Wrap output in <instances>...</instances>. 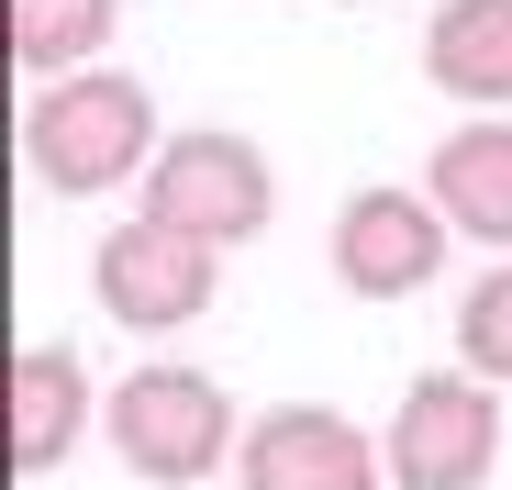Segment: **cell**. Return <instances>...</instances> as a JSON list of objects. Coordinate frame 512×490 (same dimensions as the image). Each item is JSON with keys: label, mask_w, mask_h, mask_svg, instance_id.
<instances>
[{"label": "cell", "mask_w": 512, "mask_h": 490, "mask_svg": "<svg viewBox=\"0 0 512 490\" xmlns=\"http://www.w3.org/2000/svg\"><path fill=\"white\" fill-rule=\"evenodd\" d=\"M156 90L134 67H78V78H45L23 101V168L56 190V201H90V190H123L156 168Z\"/></svg>", "instance_id": "obj_1"}, {"label": "cell", "mask_w": 512, "mask_h": 490, "mask_svg": "<svg viewBox=\"0 0 512 490\" xmlns=\"http://www.w3.org/2000/svg\"><path fill=\"white\" fill-rule=\"evenodd\" d=\"M101 435H112V457H123L134 479H156V490H190V479H212V468L245 446L223 379L190 368V357H145V368L101 401Z\"/></svg>", "instance_id": "obj_2"}, {"label": "cell", "mask_w": 512, "mask_h": 490, "mask_svg": "<svg viewBox=\"0 0 512 490\" xmlns=\"http://www.w3.org/2000/svg\"><path fill=\"white\" fill-rule=\"evenodd\" d=\"M134 212L179 223L201 245H256L279 212V179H268V145L256 134H223V123H190L156 145V168L134 179Z\"/></svg>", "instance_id": "obj_3"}, {"label": "cell", "mask_w": 512, "mask_h": 490, "mask_svg": "<svg viewBox=\"0 0 512 490\" xmlns=\"http://www.w3.org/2000/svg\"><path fill=\"white\" fill-rule=\"evenodd\" d=\"M390 490H479L501 468V390L479 368H423L390 401Z\"/></svg>", "instance_id": "obj_4"}, {"label": "cell", "mask_w": 512, "mask_h": 490, "mask_svg": "<svg viewBox=\"0 0 512 490\" xmlns=\"http://www.w3.org/2000/svg\"><path fill=\"white\" fill-rule=\"evenodd\" d=\"M90 290H101V312L123 323V335H179V323H201L212 290H223V245L134 212V223H112L90 245Z\"/></svg>", "instance_id": "obj_5"}, {"label": "cell", "mask_w": 512, "mask_h": 490, "mask_svg": "<svg viewBox=\"0 0 512 490\" xmlns=\"http://www.w3.org/2000/svg\"><path fill=\"white\" fill-rule=\"evenodd\" d=\"M446 245H457V223L435 212V190L379 179V190H346V201H334L323 257H334V279H346L357 301H412L423 279L446 268Z\"/></svg>", "instance_id": "obj_6"}, {"label": "cell", "mask_w": 512, "mask_h": 490, "mask_svg": "<svg viewBox=\"0 0 512 490\" xmlns=\"http://www.w3.org/2000/svg\"><path fill=\"white\" fill-rule=\"evenodd\" d=\"M234 479L245 490H390V446L346 424L334 401H279V413L245 424Z\"/></svg>", "instance_id": "obj_7"}, {"label": "cell", "mask_w": 512, "mask_h": 490, "mask_svg": "<svg viewBox=\"0 0 512 490\" xmlns=\"http://www.w3.org/2000/svg\"><path fill=\"white\" fill-rule=\"evenodd\" d=\"M101 390L78 368V346H12V479H56L90 435Z\"/></svg>", "instance_id": "obj_8"}, {"label": "cell", "mask_w": 512, "mask_h": 490, "mask_svg": "<svg viewBox=\"0 0 512 490\" xmlns=\"http://www.w3.org/2000/svg\"><path fill=\"white\" fill-rule=\"evenodd\" d=\"M423 190H435V212H446L468 245H501V257H512V123H501V112L457 123L435 156H423Z\"/></svg>", "instance_id": "obj_9"}, {"label": "cell", "mask_w": 512, "mask_h": 490, "mask_svg": "<svg viewBox=\"0 0 512 490\" xmlns=\"http://www.w3.org/2000/svg\"><path fill=\"white\" fill-rule=\"evenodd\" d=\"M423 78L468 112H512V0H435L423 12Z\"/></svg>", "instance_id": "obj_10"}, {"label": "cell", "mask_w": 512, "mask_h": 490, "mask_svg": "<svg viewBox=\"0 0 512 490\" xmlns=\"http://www.w3.org/2000/svg\"><path fill=\"white\" fill-rule=\"evenodd\" d=\"M112 23H123V0H12V67L34 78H78L101 45H112Z\"/></svg>", "instance_id": "obj_11"}, {"label": "cell", "mask_w": 512, "mask_h": 490, "mask_svg": "<svg viewBox=\"0 0 512 490\" xmlns=\"http://www.w3.org/2000/svg\"><path fill=\"white\" fill-rule=\"evenodd\" d=\"M457 368H479L490 390H512V257L479 268L468 301H457Z\"/></svg>", "instance_id": "obj_12"}]
</instances>
